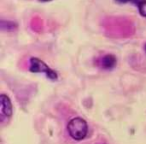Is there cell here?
<instances>
[{
	"instance_id": "6da1fadb",
	"label": "cell",
	"mask_w": 146,
	"mask_h": 144,
	"mask_svg": "<svg viewBox=\"0 0 146 144\" xmlns=\"http://www.w3.org/2000/svg\"><path fill=\"white\" fill-rule=\"evenodd\" d=\"M66 131L70 138L75 141H82L88 135L89 126L84 118L82 117H74L68 121L66 125Z\"/></svg>"
},
{
	"instance_id": "5b68a950",
	"label": "cell",
	"mask_w": 146,
	"mask_h": 144,
	"mask_svg": "<svg viewBox=\"0 0 146 144\" xmlns=\"http://www.w3.org/2000/svg\"><path fill=\"white\" fill-rule=\"evenodd\" d=\"M117 3L125 4V3H132L136 5L140 15L146 17V0H115Z\"/></svg>"
},
{
	"instance_id": "277c9868",
	"label": "cell",
	"mask_w": 146,
	"mask_h": 144,
	"mask_svg": "<svg viewBox=\"0 0 146 144\" xmlns=\"http://www.w3.org/2000/svg\"><path fill=\"white\" fill-rule=\"evenodd\" d=\"M13 114V105L9 96L5 93L0 95V118L1 121L5 119H10Z\"/></svg>"
},
{
	"instance_id": "7a4b0ae2",
	"label": "cell",
	"mask_w": 146,
	"mask_h": 144,
	"mask_svg": "<svg viewBox=\"0 0 146 144\" xmlns=\"http://www.w3.org/2000/svg\"><path fill=\"white\" fill-rule=\"evenodd\" d=\"M28 70L32 73H42L46 76L48 79L55 81L58 79V73L54 69L49 67L46 63L37 57H31L29 59Z\"/></svg>"
},
{
	"instance_id": "52a82bcc",
	"label": "cell",
	"mask_w": 146,
	"mask_h": 144,
	"mask_svg": "<svg viewBox=\"0 0 146 144\" xmlns=\"http://www.w3.org/2000/svg\"><path fill=\"white\" fill-rule=\"evenodd\" d=\"M40 2H49V1H52V0H38Z\"/></svg>"
},
{
	"instance_id": "8992f818",
	"label": "cell",
	"mask_w": 146,
	"mask_h": 144,
	"mask_svg": "<svg viewBox=\"0 0 146 144\" xmlns=\"http://www.w3.org/2000/svg\"><path fill=\"white\" fill-rule=\"evenodd\" d=\"M0 29L2 31H14L17 29V23L13 22V21H7V20H1L0 21Z\"/></svg>"
},
{
	"instance_id": "ba28073f",
	"label": "cell",
	"mask_w": 146,
	"mask_h": 144,
	"mask_svg": "<svg viewBox=\"0 0 146 144\" xmlns=\"http://www.w3.org/2000/svg\"><path fill=\"white\" fill-rule=\"evenodd\" d=\"M144 51H145V53H146V43L144 44Z\"/></svg>"
},
{
	"instance_id": "3957f363",
	"label": "cell",
	"mask_w": 146,
	"mask_h": 144,
	"mask_svg": "<svg viewBox=\"0 0 146 144\" xmlns=\"http://www.w3.org/2000/svg\"><path fill=\"white\" fill-rule=\"evenodd\" d=\"M95 65L104 71H111L117 65V58L114 54H104L102 56L96 58Z\"/></svg>"
},
{
	"instance_id": "9c48e42d",
	"label": "cell",
	"mask_w": 146,
	"mask_h": 144,
	"mask_svg": "<svg viewBox=\"0 0 146 144\" xmlns=\"http://www.w3.org/2000/svg\"><path fill=\"white\" fill-rule=\"evenodd\" d=\"M102 144H106V143H102Z\"/></svg>"
}]
</instances>
